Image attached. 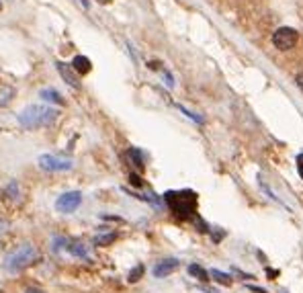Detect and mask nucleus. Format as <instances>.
I'll return each instance as SVG.
<instances>
[{"label":"nucleus","mask_w":303,"mask_h":293,"mask_svg":"<svg viewBox=\"0 0 303 293\" xmlns=\"http://www.w3.org/2000/svg\"><path fill=\"white\" fill-rule=\"evenodd\" d=\"M164 201H166V205L170 207V211H172L178 219H195V217H197L199 199H197V193H195V191H188V189H182V191H168V193L164 195Z\"/></svg>","instance_id":"obj_1"},{"label":"nucleus","mask_w":303,"mask_h":293,"mask_svg":"<svg viewBox=\"0 0 303 293\" xmlns=\"http://www.w3.org/2000/svg\"><path fill=\"white\" fill-rule=\"evenodd\" d=\"M60 111L47 105H29L27 109H23L18 113V123L27 130H39V127H47L58 119Z\"/></svg>","instance_id":"obj_2"},{"label":"nucleus","mask_w":303,"mask_h":293,"mask_svg":"<svg viewBox=\"0 0 303 293\" xmlns=\"http://www.w3.org/2000/svg\"><path fill=\"white\" fill-rule=\"evenodd\" d=\"M37 259H39L37 248H35L33 244H23V246H18L14 252H10V254L6 257L4 269H6L8 273L14 275V273H21V271H25L27 267H31Z\"/></svg>","instance_id":"obj_3"},{"label":"nucleus","mask_w":303,"mask_h":293,"mask_svg":"<svg viewBox=\"0 0 303 293\" xmlns=\"http://www.w3.org/2000/svg\"><path fill=\"white\" fill-rule=\"evenodd\" d=\"M37 164H39L41 170H47V172H64V170L72 168V160L70 158H62V156H53V154L39 156Z\"/></svg>","instance_id":"obj_4"},{"label":"nucleus","mask_w":303,"mask_h":293,"mask_svg":"<svg viewBox=\"0 0 303 293\" xmlns=\"http://www.w3.org/2000/svg\"><path fill=\"white\" fill-rule=\"evenodd\" d=\"M297 39H299V35H297V31L291 29V27H281V29H277L275 35H273V43H275V47L281 49V51L293 49V47L297 45Z\"/></svg>","instance_id":"obj_5"},{"label":"nucleus","mask_w":303,"mask_h":293,"mask_svg":"<svg viewBox=\"0 0 303 293\" xmlns=\"http://www.w3.org/2000/svg\"><path fill=\"white\" fill-rule=\"evenodd\" d=\"M80 203H82V193L80 191H68V193L58 197L55 209L60 213H72V211H76L80 207Z\"/></svg>","instance_id":"obj_6"},{"label":"nucleus","mask_w":303,"mask_h":293,"mask_svg":"<svg viewBox=\"0 0 303 293\" xmlns=\"http://www.w3.org/2000/svg\"><path fill=\"white\" fill-rule=\"evenodd\" d=\"M58 66V72H60V76L66 80V84H70L74 90H78L80 88V82H78V74L74 72V68H72V64H64V62H58L55 64Z\"/></svg>","instance_id":"obj_7"},{"label":"nucleus","mask_w":303,"mask_h":293,"mask_svg":"<svg viewBox=\"0 0 303 293\" xmlns=\"http://www.w3.org/2000/svg\"><path fill=\"white\" fill-rule=\"evenodd\" d=\"M178 261L176 259H166V261H162V263H158L156 267H154V277H158V279H162V277H168L170 273H174L176 269H178Z\"/></svg>","instance_id":"obj_8"},{"label":"nucleus","mask_w":303,"mask_h":293,"mask_svg":"<svg viewBox=\"0 0 303 293\" xmlns=\"http://www.w3.org/2000/svg\"><path fill=\"white\" fill-rule=\"evenodd\" d=\"M72 68H74V72H76V74L84 76V74H88V72H90L92 64H90V60H88L86 56H76V58L72 60Z\"/></svg>","instance_id":"obj_9"},{"label":"nucleus","mask_w":303,"mask_h":293,"mask_svg":"<svg viewBox=\"0 0 303 293\" xmlns=\"http://www.w3.org/2000/svg\"><path fill=\"white\" fill-rule=\"evenodd\" d=\"M127 158H129V162H131V166H134L136 170L144 172L146 164H144V156H142V152H140L138 148H129V150H127Z\"/></svg>","instance_id":"obj_10"},{"label":"nucleus","mask_w":303,"mask_h":293,"mask_svg":"<svg viewBox=\"0 0 303 293\" xmlns=\"http://www.w3.org/2000/svg\"><path fill=\"white\" fill-rule=\"evenodd\" d=\"M68 250H70V254H74L76 259H88V252H86L84 244H82V242H78V240L68 242Z\"/></svg>","instance_id":"obj_11"},{"label":"nucleus","mask_w":303,"mask_h":293,"mask_svg":"<svg viewBox=\"0 0 303 293\" xmlns=\"http://www.w3.org/2000/svg\"><path fill=\"white\" fill-rule=\"evenodd\" d=\"M41 99H45V101H49V103L64 105V99H62V95H60L58 90H53V88H45V90H41Z\"/></svg>","instance_id":"obj_12"},{"label":"nucleus","mask_w":303,"mask_h":293,"mask_svg":"<svg viewBox=\"0 0 303 293\" xmlns=\"http://www.w3.org/2000/svg\"><path fill=\"white\" fill-rule=\"evenodd\" d=\"M188 275H193L199 281H209V273L199 265H188Z\"/></svg>","instance_id":"obj_13"},{"label":"nucleus","mask_w":303,"mask_h":293,"mask_svg":"<svg viewBox=\"0 0 303 293\" xmlns=\"http://www.w3.org/2000/svg\"><path fill=\"white\" fill-rule=\"evenodd\" d=\"M144 273H146V267H144V265H136V267L129 271L127 281H129V283H138V281L144 277Z\"/></svg>","instance_id":"obj_14"},{"label":"nucleus","mask_w":303,"mask_h":293,"mask_svg":"<svg viewBox=\"0 0 303 293\" xmlns=\"http://www.w3.org/2000/svg\"><path fill=\"white\" fill-rule=\"evenodd\" d=\"M115 240H117V234L111 232V234H101V236H97V238H94V244H97V246H109V244H113Z\"/></svg>","instance_id":"obj_15"},{"label":"nucleus","mask_w":303,"mask_h":293,"mask_svg":"<svg viewBox=\"0 0 303 293\" xmlns=\"http://www.w3.org/2000/svg\"><path fill=\"white\" fill-rule=\"evenodd\" d=\"M217 283H221V285H225V287H230L232 285V277L228 275V273H221V271H217V269H213L211 273H209Z\"/></svg>","instance_id":"obj_16"},{"label":"nucleus","mask_w":303,"mask_h":293,"mask_svg":"<svg viewBox=\"0 0 303 293\" xmlns=\"http://www.w3.org/2000/svg\"><path fill=\"white\" fill-rule=\"evenodd\" d=\"M12 97H14V90H12V88H2V90H0V105L6 107V105L10 103Z\"/></svg>","instance_id":"obj_17"},{"label":"nucleus","mask_w":303,"mask_h":293,"mask_svg":"<svg viewBox=\"0 0 303 293\" xmlns=\"http://www.w3.org/2000/svg\"><path fill=\"white\" fill-rule=\"evenodd\" d=\"M6 195L10 197V199H16L18 197V187H16V182L12 180V182H8V187H6Z\"/></svg>","instance_id":"obj_18"},{"label":"nucleus","mask_w":303,"mask_h":293,"mask_svg":"<svg viewBox=\"0 0 303 293\" xmlns=\"http://www.w3.org/2000/svg\"><path fill=\"white\" fill-rule=\"evenodd\" d=\"M129 182H131L134 187H142V178H140L138 174H129Z\"/></svg>","instance_id":"obj_19"},{"label":"nucleus","mask_w":303,"mask_h":293,"mask_svg":"<svg viewBox=\"0 0 303 293\" xmlns=\"http://www.w3.org/2000/svg\"><path fill=\"white\" fill-rule=\"evenodd\" d=\"M297 170H299V174H301V178H303V154L297 156Z\"/></svg>","instance_id":"obj_20"},{"label":"nucleus","mask_w":303,"mask_h":293,"mask_svg":"<svg viewBox=\"0 0 303 293\" xmlns=\"http://www.w3.org/2000/svg\"><path fill=\"white\" fill-rule=\"evenodd\" d=\"M248 289H250V291H254V293H267L262 287H254V285H248Z\"/></svg>","instance_id":"obj_21"},{"label":"nucleus","mask_w":303,"mask_h":293,"mask_svg":"<svg viewBox=\"0 0 303 293\" xmlns=\"http://www.w3.org/2000/svg\"><path fill=\"white\" fill-rule=\"evenodd\" d=\"M297 86H299V90L303 93V74H299V76H297Z\"/></svg>","instance_id":"obj_22"},{"label":"nucleus","mask_w":303,"mask_h":293,"mask_svg":"<svg viewBox=\"0 0 303 293\" xmlns=\"http://www.w3.org/2000/svg\"><path fill=\"white\" fill-rule=\"evenodd\" d=\"M25 293H45V291H41L39 287H29V289H27Z\"/></svg>","instance_id":"obj_23"},{"label":"nucleus","mask_w":303,"mask_h":293,"mask_svg":"<svg viewBox=\"0 0 303 293\" xmlns=\"http://www.w3.org/2000/svg\"><path fill=\"white\" fill-rule=\"evenodd\" d=\"M97 2H101V4H109L111 0H97Z\"/></svg>","instance_id":"obj_24"},{"label":"nucleus","mask_w":303,"mask_h":293,"mask_svg":"<svg viewBox=\"0 0 303 293\" xmlns=\"http://www.w3.org/2000/svg\"><path fill=\"white\" fill-rule=\"evenodd\" d=\"M0 228H2V224H0ZM0 232H2V230H0Z\"/></svg>","instance_id":"obj_25"}]
</instances>
